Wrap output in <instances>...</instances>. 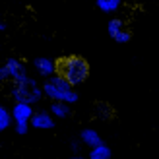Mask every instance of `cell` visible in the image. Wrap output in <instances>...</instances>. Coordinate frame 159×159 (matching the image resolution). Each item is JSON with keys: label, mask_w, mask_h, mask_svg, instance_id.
<instances>
[{"label": "cell", "mask_w": 159, "mask_h": 159, "mask_svg": "<svg viewBox=\"0 0 159 159\" xmlns=\"http://www.w3.org/2000/svg\"><path fill=\"white\" fill-rule=\"evenodd\" d=\"M57 76H60L76 89V85H82L89 78V64L80 54H70V57L57 60Z\"/></svg>", "instance_id": "6da1fadb"}, {"label": "cell", "mask_w": 159, "mask_h": 159, "mask_svg": "<svg viewBox=\"0 0 159 159\" xmlns=\"http://www.w3.org/2000/svg\"><path fill=\"white\" fill-rule=\"evenodd\" d=\"M43 97H49L51 103H64V105H76L80 101V93L70 84H66L60 76H52L41 84Z\"/></svg>", "instance_id": "7a4b0ae2"}, {"label": "cell", "mask_w": 159, "mask_h": 159, "mask_svg": "<svg viewBox=\"0 0 159 159\" xmlns=\"http://www.w3.org/2000/svg\"><path fill=\"white\" fill-rule=\"evenodd\" d=\"M10 95H12L14 103H25L29 107H33L35 103H39L43 99L41 85H39L33 78H29L25 84H14Z\"/></svg>", "instance_id": "3957f363"}, {"label": "cell", "mask_w": 159, "mask_h": 159, "mask_svg": "<svg viewBox=\"0 0 159 159\" xmlns=\"http://www.w3.org/2000/svg\"><path fill=\"white\" fill-rule=\"evenodd\" d=\"M33 107L25 105V103H14L10 109L12 124H29V118L33 116Z\"/></svg>", "instance_id": "277c9868"}, {"label": "cell", "mask_w": 159, "mask_h": 159, "mask_svg": "<svg viewBox=\"0 0 159 159\" xmlns=\"http://www.w3.org/2000/svg\"><path fill=\"white\" fill-rule=\"evenodd\" d=\"M35 72L39 76H43L45 80H49L52 76H57V60L54 58H47V57H39L33 60Z\"/></svg>", "instance_id": "5b68a950"}, {"label": "cell", "mask_w": 159, "mask_h": 159, "mask_svg": "<svg viewBox=\"0 0 159 159\" xmlns=\"http://www.w3.org/2000/svg\"><path fill=\"white\" fill-rule=\"evenodd\" d=\"M29 126H33L35 130H52L57 122L54 118L49 115V111H37L33 113V116L29 118Z\"/></svg>", "instance_id": "8992f818"}, {"label": "cell", "mask_w": 159, "mask_h": 159, "mask_svg": "<svg viewBox=\"0 0 159 159\" xmlns=\"http://www.w3.org/2000/svg\"><path fill=\"white\" fill-rule=\"evenodd\" d=\"M2 68H4V72H6L8 80H16L20 74L27 72V70H25V64H23L20 58H8L4 64H2Z\"/></svg>", "instance_id": "52a82bcc"}, {"label": "cell", "mask_w": 159, "mask_h": 159, "mask_svg": "<svg viewBox=\"0 0 159 159\" xmlns=\"http://www.w3.org/2000/svg\"><path fill=\"white\" fill-rule=\"evenodd\" d=\"M80 142H82L84 146H87L89 149H93V148H97V146L103 144V138L99 136L97 130H93V128H84L82 134H80Z\"/></svg>", "instance_id": "ba28073f"}, {"label": "cell", "mask_w": 159, "mask_h": 159, "mask_svg": "<svg viewBox=\"0 0 159 159\" xmlns=\"http://www.w3.org/2000/svg\"><path fill=\"white\" fill-rule=\"evenodd\" d=\"M72 113V107L70 105H64V103H51V111L49 115L52 118H66Z\"/></svg>", "instance_id": "9c48e42d"}, {"label": "cell", "mask_w": 159, "mask_h": 159, "mask_svg": "<svg viewBox=\"0 0 159 159\" xmlns=\"http://www.w3.org/2000/svg\"><path fill=\"white\" fill-rule=\"evenodd\" d=\"M113 157V152H111V148L107 144H101L97 148H93L89 152V157L87 159H111Z\"/></svg>", "instance_id": "30bf717a"}, {"label": "cell", "mask_w": 159, "mask_h": 159, "mask_svg": "<svg viewBox=\"0 0 159 159\" xmlns=\"http://www.w3.org/2000/svg\"><path fill=\"white\" fill-rule=\"evenodd\" d=\"M97 8L105 14H113L120 8V2L118 0H97Z\"/></svg>", "instance_id": "8fae6325"}, {"label": "cell", "mask_w": 159, "mask_h": 159, "mask_svg": "<svg viewBox=\"0 0 159 159\" xmlns=\"http://www.w3.org/2000/svg\"><path fill=\"white\" fill-rule=\"evenodd\" d=\"M12 126V116H10V111H8L4 105H0V132L8 130Z\"/></svg>", "instance_id": "7c38bea8"}, {"label": "cell", "mask_w": 159, "mask_h": 159, "mask_svg": "<svg viewBox=\"0 0 159 159\" xmlns=\"http://www.w3.org/2000/svg\"><path fill=\"white\" fill-rule=\"evenodd\" d=\"M124 27H126V23H124L122 20H118V18H113V20L107 23V31H109V35H111V37H115L118 31L124 29Z\"/></svg>", "instance_id": "4fadbf2b"}, {"label": "cell", "mask_w": 159, "mask_h": 159, "mask_svg": "<svg viewBox=\"0 0 159 159\" xmlns=\"http://www.w3.org/2000/svg\"><path fill=\"white\" fill-rule=\"evenodd\" d=\"M113 39H115L116 43H120V45H126V43H130V39H132V31H130L128 27H124V29L118 31Z\"/></svg>", "instance_id": "5bb4252c"}, {"label": "cell", "mask_w": 159, "mask_h": 159, "mask_svg": "<svg viewBox=\"0 0 159 159\" xmlns=\"http://www.w3.org/2000/svg\"><path fill=\"white\" fill-rule=\"evenodd\" d=\"M14 130H16V134H20V136H23V134H27V130H29V124H14Z\"/></svg>", "instance_id": "9a60e30c"}, {"label": "cell", "mask_w": 159, "mask_h": 159, "mask_svg": "<svg viewBox=\"0 0 159 159\" xmlns=\"http://www.w3.org/2000/svg\"><path fill=\"white\" fill-rule=\"evenodd\" d=\"M70 148H72V152H80V140H74L70 144Z\"/></svg>", "instance_id": "2e32d148"}, {"label": "cell", "mask_w": 159, "mask_h": 159, "mask_svg": "<svg viewBox=\"0 0 159 159\" xmlns=\"http://www.w3.org/2000/svg\"><path fill=\"white\" fill-rule=\"evenodd\" d=\"M4 29H6V23H4V21H0V33H2Z\"/></svg>", "instance_id": "e0dca14e"}, {"label": "cell", "mask_w": 159, "mask_h": 159, "mask_svg": "<svg viewBox=\"0 0 159 159\" xmlns=\"http://www.w3.org/2000/svg\"><path fill=\"white\" fill-rule=\"evenodd\" d=\"M70 159H87V157H82V155H74V157H70Z\"/></svg>", "instance_id": "ac0fdd59"}]
</instances>
